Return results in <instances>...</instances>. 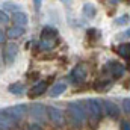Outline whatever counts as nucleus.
<instances>
[{"label":"nucleus","instance_id":"f257e3e1","mask_svg":"<svg viewBox=\"0 0 130 130\" xmlns=\"http://www.w3.org/2000/svg\"><path fill=\"white\" fill-rule=\"evenodd\" d=\"M68 118L70 121L74 124V126H82L86 120V113H85V109L83 106L79 103V101H71L68 103Z\"/></svg>","mask_w":130,"mask_h":130},{"label":"nucleus","instance_id":"f03ea898","mask_svg":"<svg viewBox=\"0 0 130 130\" xmlns=\"http://www.w3.org/2000/svg\"><path fill=\"white\" fill-rule=\"evenodd\" d=\"M83 109H85V113L89 115L91 120H98L103 113L101 110V103L98 100H94V98H88V100H83Z\"/></svg>","mask_w":130,"mask_h":130},{"label":"nucleus","instance_id":"7ed1b4c3","mask_svg":"<svg viewBox=\"0 0 130 130\" xmlns=\"http://www.w3.org/2000/svg\"><path fill=\"white\" fill-rule=\"evenodd\" d=\"M124 71H126L124 65L121 64V62H117V61H109L107 64L104 65V68H103V73H104L106 76H110V77H109L110 80L121 77V76L124 74Z\"/></svg>","mask_w":130,"mask_h":130},{"label":"nucleus","instance_id":"20e7f679","mask_svg":"<svg viewBox=\"0 0 130 130\" xmlns=\"http://www.w3.org/2000/svg\"><path fill=\"white\" fill-rule=\"evenodd\" d=\"M15 124L18 123V121H21L23 120V117L26 115V106L24 104H15V106H11V107H8V109H5L3 110Z\"/></svg>","mask_w":130,"mask_h":130},{"label":"nucleus","instance_id":"39448f33","mask_svg":"<svg viewBox=\"0 0 130 130\" xmlns=\"http://www.w3.org/2000/svg\"><path fill=\"white\" fill-rule=\"evenodd\" d=\"M86 76H88V68H86V65L80 64V65H77V67L71 71V74H70V80H71L73 83L79 85V83H83V82L86 80Z\"/></svg>","mask_w":130,"mask_h":130},{"label":"nucleus","instance_id":"423d86ee","mask_svg":"<svg viewBox=\"0 0 130 130\" xmlns=\"http://www.w3.org/2000/svg\"><path fill=\"white\" fill-rule=\"evenodd\" d=\"M30 117H32L35 121H38V123L45 121V117H47V107H45L44 104L33 103L32 106H30Z\"/></svg>","mask_w":130,"mask_h":130},{"label":"nucleus","instance_id":"0eeeda50","mask_svg":"<svg viewBox=\"0 0 130 130\" xmlns=\"http://www.w3.org/2000/svg\"><path fill=\"white\" fill-rule=\"evenodd\" d=\"M3 56H5V62L8 65L14 64L15 59H17V56H18V45L14 44V42H9L5 47V50H3Z\"/></svg>","mask_w":130,"mask_h":130},{"label":"nucleus","instance_id":"6e6552de","mask_svg":"<svg viewBox=\"0 0 130 130\" xmlns=\"http://www.w3.org/2000/svg\"><path fill=\"white\" fill-rule=\"evenodd\" d=\"M101 110H103V113H106L107 117H112V118H117V117L120 115L118 106H117L113 101H109V100L101 101Z\"/></svg>","mask_w":130,"mask_h":130},{"label":"nucleus","instance_id":"1a4fd4ad","mask_svg":"<svg viewBox=\"0 0 130 130\" xmlns=\"http://www.w3.org/2000/svg\"><path fill=\"white\" fill-rule=\"evenodd\" d=\"M47 115L55 124H58V126L64 124V113L61 112V109H58L55 106H50V107H47Z\"/></svg>","mask_w":130,"mask_h":130},{"label":"nucleus","instance_id":"9d476101","mask_svg":"<svg viewBox=\"0 0 130 130\" xmlns=\"http://www.w3.org/2000/svg\"><path fill=\"white\" fill-rule=\"evenodd\" d=\"M48 88V83L44 80V82H38L36 85H33L32 89L29 91V97L30 98H36L39 97V95H42L44 92H45V89Z\"/></svg>","mask_w":130,"mask_h":130},{"label":"nucleus","instance_id":"9b49d317","mask_svg":"<svg viewBox=\"0 0 130 130\" xmlns=\"http://www.w3.org/2000/svg\"><path fill=\"white\" fill-rule=\"evenodd\" d=\"M58 30L55 29V27H52V26H45L42 30H41V39H53V41H56L58 39Z\"/></svg>","mask_w":130,"mask_h":130},{"label":"nucleus","instance_id":"f8f14e48","mask_svg":"<svg viewBox=\"0 0 130 130\" xmlns=\"http://www.w3.org/2000/svg\"><path fill=\"white\" fill-rule=\"evenodd\" d=\"M65 89H67V85H65L64 82H58V83H55L52 88H50V91H48V95L50 97H59V95H62L65 92Z\"/></svg>","mask_w":130,"mask_h":130},{"label":"nucleus","instance_id":"ddd939ff","mask_svg":"<svg viewBox=\"0 0 130 130\" xmlns=\"http://www.w3.org/2000/svg\"><path fill=\"white\" fill-rule=\"evenodd\" d=\"M12 21L15 23V26H18V27H24L26 24H27V21H29V18H27V15L24 14V12H15L14 15H12Z\"/></svg>","mask_w":130,"mask_h":130},{"label":"nucleus","instance_id":"4468645a","mask_svg":"<svg viewBox=\"0 0 130 130\" xmlns=\"http://www.w3.org/2000/svg\"><path fill=\"white\" fill-rule=\"evenodd\" d=\"M15 123L3 112V110H0V130H8V129H11L12 126H14Z\"/></svg>","mask_w":130,"mask_h":130},{"label":"nucleus","instance_id":"2eb2a0df","mask_svg":"<svg viewBox=\"0 0 130 130\" xmlns=\"http://www.w3.org/2000/svg\"><path fill=\"white\" fill-rule=\"evenodd\" d=\"M113 85V82L112 80H109V79H106V77H103L101 80H97L95 82V89L97 91H100V92H103V91H109V88Z\"/></svg>","mask_w":130,"mask_h":130},{"label":"nucleus","instance_id":"dca6fc26","mask_svg":"<svg viewBox=\"0 0 130 130\" xmlns=\"http://www.w3.org/2000/svg\"><path fill=\"white\" fill-rule=\"evenodd\" d=\"M8 91H9L11 94H14V95H21V94L24 92V85L20 83V82H17V83H11V85L8 86Z\"/></svg>","mask_w":130,"mask_h":130},{"label":"nucleus","instance_id":"f3484780","mask_svg":"<svg viewBox=\"0 0 130 130\" xmlns=\"http://www.w3.org/2000/svg\"><path fill=\"white\" fill-rule=\"evenodd\" d=\"M117 52H118L120 56H123V58H126L127 61H130V42H124V44L118 45Z\"/></svg>","mask_w":130,"mask_h":130},{"label":"nucleus","instance_id":"a211bd4d","mask_svg":"<svg viewBox=\"0 0 130 130\" xmlns=\"http://www.w3.org/2000/svg\"><path fill=\"white\" fill-rule=\"evenodd\" d=\"M24 33V27H18V26H14V27H11V29H8V38H11V39H15V38H20L21 35Z\"/></svg>","mask_w":130,"mask_h":130},{"label":"nucleus","instance_id":"6ab92c4d","mask_svg":"<svg viewBox=\"0 0 130 130\" xmlns=\"http://www.w3.org/2000/svg\"><path fill=\"white\" fill-rule=\"evenodd\" d=\"M56 42L58 41H53V39H41L39 41V48L41 50H52V48H55Z\"/></svg>","mask_w":130,"mask_h":130},{"label":"nucleus","instance_id":"aec40b11","mask_svg":"<svg viewBox=\"0 0 130 130\" xmlns=\"http://www.w3.org/2000/svg\"><path fill=\"white\" fill-rule=\"evenodd\" d=\"M83 14L86 18H94L95 17V8L91 5V3H85L83 6Z\"/></svg>","mask_w":130,"mask_h":130},{"label":"nucleus","instance_id":"412c9836","mask_svg":"<svg viewBox=\"0 0 130 130\" xmlns=\"http://www.w3.org/2000/svg\"><path fill=\"white\" fill-rule=\"evenodd\" d=\"M3 9H5V11H12V12L15 14V12H18L20 6H18L17 3H14V2H3Z\"/></svg>","mask_w":130,"mask_h":130},{"label":"nucleus","instance_id":"4be33fe9","mask_svg":"<svg viewBox=\"0 0 130 130\" xmlns=\"http://www.w3.org/2000/svg\"><path fill=\"white\" fill-rule=\"evenodd\" d=\"M130 21V17L127 14H124V15H121L120 18H115L113 20V24H117V26H124V24H127Z\"/></svg>","mask_w":130,"mask_h":130},{"label":"nucleus","instance_id":"5701e85b","mask_svg":"<svg viewBox=\"0 0 130 130\" xmlns=\"http://www.w3.org/2000/svg\"><path fill=\"white\" fill-rule=\"evenodd\" d=\"M9 20H11V18H9V15H8L5 11H2V9H0V26L8 24V23H9Z\"/></svg>","mask_w":130,"mask_h":130},{"label":"nucleus","instance_id":"b1692460","mask_svg":"<svg viewBox=\"0 0 130 130\" xmlns=\"http://www.w3.org/2000/svg\"><path fill=\"white\" fill-rule=\"evenodd\" d=\"M123 107H124V110L130 113V98H126L124 101H123Z\"/></svg>","mask_w":130,"mask_h":130},{"label":"nucleus","instance_id":"393cba45","mask_svg":"<svg viewBox=\"0 0 130 130\" xmlns=\"http://www.w3.org/2000/svg\"><path fill=\"white\" fill-rule=\"evenodd\" d=\"M121 129H123V130H130V123H129V121H123Z\"/></svg>","mask_w":130,"mask_h":130},{"label":"nucleus","instance_id":"a878e982","mask_svg":"<svg viewBox=\"0 0 130 130\" xmlns=\"http://www.w3.org/2000/svg\"><path fill=\"white\" fill-rule=\"evenodd\" d=\"M29 130H41V127H39L38 124H30V126H29Z\"/></svg>","mask_w":130,"mask_h":130},{"label":"nucleus","instance_id":"bb28decb","mask_svg":"<svg viewBox=\"0 0 130 130\" xmlns=\"http://www.w3.org/2000/svg\"><path fill=\"white\" fill-rule=\"evenodd\" d=\"M5 38H6V33L3 32V30H0V42H3V41H5Z\"/></svg>","mask_w":130,"mask_h":130},{"label":"nucleus","instance_id":"cd10ccee","mask_svg":"<svg viewBox=\"0 0 130 130\" xmlns=\"http://www.w3.org/2000/svg\"><path fill=\"white\" fill-rule=\"evenodd\" d=\"M33 5H35V8H36V9H39V6H41V2H39V0H35V2H33Z\"/></svg>","mask_w":130,"mask_h":130},{"label":"nucleus","instance_id":"c85d7f7f","mask_svg":"<svg viewBox=\"0 0 130 130\" xmlns=\"http://www.w3.org/2000/svg\"><path fill=\"white\" fill-rule=\"evenodd\" d=\"M123 38H130V29H129V30H126V32L123 33Z\"/></svg>","mask_w":130,"mask_h":130}]
</instances>
